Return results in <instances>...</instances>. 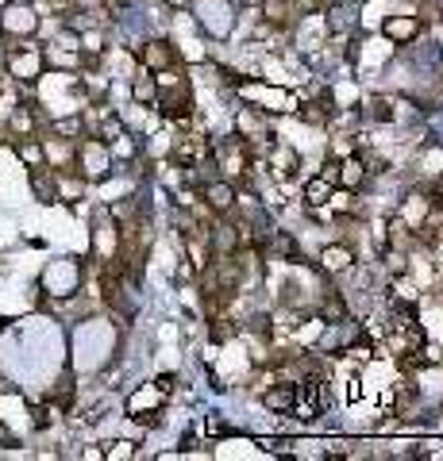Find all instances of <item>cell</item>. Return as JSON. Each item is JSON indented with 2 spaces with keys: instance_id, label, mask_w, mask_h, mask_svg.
<instances>
[{
  "instance_id": "13",
  "label": "cell",
  "mask_w": 443,
  "mask_h": 461,
  "mask_svg": "<svg viewBox=\"0 0 443 461\" xmlns=\"http://www.w3.org/2000/svg\"><path fill=\"white\" fill-rule=\"evenodd\" d=\"M19 158H24L27 165H39V162H42V146H35V142H24V146H19Z\"/></svg>"
},
{
  "instance_id": "15",
  "label": "cell",
  "mask_w": 443,
  "mask_h": 461,
  "mask_svg": "<svg viewBox=\"0 0 443 461\" xmlns=\"http://www.w3.org/2000/svg\"><path fill=\"white\" fill-rule=\"evenodd\" d=\"M81 131V119H58L54 124V135H77Z\"/></svg>"
},
{
  "instance_id": "17",
  "label": "cell",
  "mask_w": 443,
  "mask_h": 461,
  "mask_svg": "<svg viewBox=\"0 0 443 461\" xmlns=\"http://www.w3.org/2000/svg\"><path fill=\"white\" fill-rule=\"evenodd\" d=\"M0 62H4V54H0Z\"/></svg>"
},
{
  "instance_id": "11",
  "label": "cell",
  "mask_w": 443,
  "mask_h": 461,
  "mask_svg": "<svg viewBox=\"0 0 443 461\" xmlns=\"http://www.w3.org/2000/svg\"><path fill=\"white\" fill-rule=\"evenodd\" d=\"M305 196H309V204H324V196H328V177H320V181H309Z\"/></svg>"
},
{
  "instance_id": "9",
  "label": "cell",
  "mask_w": 443,
  "mask_h": 461,
  "mask_svg": "<svg viewBox=\"0 0 443 461\" xmlns=\"http://www.w3.org/2000/svg\"><path fill=\"white\" fill-rule=\"evenodd\" d=\"M324 265L339 273V269H347V265H351V254H347V250H339V246H335V250H324Z\"/></svg>"
},
{
  "instance_id": "1",
  "label": "cell",
  "mask_w": 443,
  "mask_h": 461,
  "mask_svg": "<svg viewBox=\"0 0 443 461\" xmlns=\"http://www.w3.org/2000/svg\"><path fill=\"white\" fill-rule=\"evenodd\" d=\"M77 280H81V265H77L74 258H58V262H51L47 273H42V288H47L51 296H74Z\"/></svg>"
},
{
  "instance_id": "8",
  "label": "cell",
  "mask_w": 443,
  "mask_h": 461,
  "mask_svg": "<svg viewBox=\"0 0 443 461\" xmlns=\"http://www.w3.org/2000/svg\"><path fill=\"white\" fill-rule=\"evenodd\" d=\"M31 185H35V192H39V200H47V204H51V200L58 196V192H54V185H51V177H47L42 169H35V173H31Z\"/></svg>"
},
{
  "instance_id": "4",
  "label": "cell",
  "mask_w": 443,
  "mask_h": 461,
  "mask_svg": "<svg viewBox=\"0 0 443 461\" xmlns=\"http://www.w3.org/2000/svg\"><path fill=\"white\" fill-rule=\"evenodd\" d=\"M81 169L89 181H101V177H108L112 169V154L101 146V142H85L81 146Z\"/></svg>"
},
{
  "instance_id": "6",
  "label": "cell",
  "mask_w": 443,
  "mask_h": 461,
  "mask_svg": "<svg viewBox=\"0 0 443 461\" xmlns=\"http://www.w3.org/2000/svg\"><path fill=\"white\" fill-rule=\"evenodd\" d=\"M143 62H147V66H166V62H170L166 42H147V50H143Z\"/></svg>"
},
{
  "instance_id": "2",
  "label": "cell",
  "mask_w": 443,
  "mask_h": 461,
  "mask_svg": "<svg viewBox=\"0 0 443 461\" xmlns=\"http://www.w3.org/2000/svg\"><path fill=\"white\" fill-rule=\"evenodd\" d=\"M4 66H8V74L16 77V81H35V77L42 74V50L19 47V50H12V54L4 58Z\"/></svg>"
},
{
  "instance_id": "14",
  "label": "cell",
  "mask_w": 443,
  "mask_h": 461,
  "mask_svg": "<svg viewBox=\"0 0 443 461\" xmlns=\"http://www.w3.org/2000/svg\"><path fill=\"white\" fill-rule=\"evenodd\" d=\"M135 97H139V100H154V81H151V77L135 81Z\"/></svg>"
},
{
  "instance_id": "5",
  "label": "cell",
  "mask_w": 443,
  "mask_h": 461,
  "mask_svg": "<svg viewBox=\"0 0 443 461\" xmlns=\"http://www.w3.org/2000/svg\"><path fill=\"white\" fill-rule=\"evenodd\" d=\"M355 12H359L355 4H343V8H335L332 19H328V27H332V31H347V27L355 24Z\"/></svg>"
},
{
  "instance_id": "7",
  "label": "cell",
  "mask_w": 443,
  "mask_h": 461,
  "mask_svg": "<svg viewBox=\"0 0 443 461\" xmlns=\"http://www.w3.org/2000/svg\"><path fill=\"white\" fill-rule=\"evenodd\" d=\"M385 35H389V39H409V35H417V19H389Z\"/></svg>"
},
{
  "instance_id": "10",
  "label": "cell",
  "mask_w": 443,
  "mask_h": 461,
  "mask_svg": "<svg viewBox=\"0 0 443 461\" xmlns=\"http://www.w3.org/2000/svg\"><path fill=\"white\" fill-rule=\"evenodd\" d=\"M270 408H289V403H297V388H282V392H270L266 396Z\"/></svg>"
},
{
  "instance_id": "12",
  "label": "cell",
  "mask_w": 443,
  "mask_h": 461,
  "mask_svg": "<svg viewBox=\"0 0 443 461\" xmlns=\"http://www.w3.org/2000/svg\"><path fill=\"white\" fill-rule=\"evenodd\" d=\"M209 200L216 208H227L232 204V189H227V185H209Z\"/></svg>"
},
{
  "instance_id": "3",
  "label": "cell",
  "mask_w": 443,
  "mask_h": 461,
  "mask_svg": "<svg viewBox=\"0 0 443 461\" xmlns=\"http://www.w3.org/2000/svg\"><path fill=\"white\" fill-rule=\"evenodd\" d=\"M0 27L8 35H31L39 31V16L31 12V4H8L4 16H0Z\"/></svg>"
},
{
  "instance_id": "16",
  "label": "cell",
  "mask_w": 443,
  "mask_h": 461,
  "mask_svg": "<svg viewBox=\"0 0 443 461\" xmlns=\"http://www.w3.org/2000/svg\"><path fill=\"white\" fill-rule=\"evenodd\" d=\"M8 4H35V0H8Z\"/></svg>"
}]
</instances>
